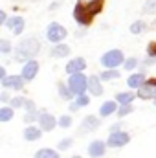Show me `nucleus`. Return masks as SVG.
<instances>
[{
	"mask_svg": "<svg viewBox=\"0 0 156 158\" xmlns=\"http://www.w3.org/2000/svg\"><path fill=\"white\" fill-rule=\"evenodd\" d=\"M40 50V44L35 37H30V39H24L15 50V59L20 61V63H26L30 59H33Z\"/></svg>",
	"mask_w": 156,
	"mask_h": 158,
	"instance_id": "f257e3e1",
	"label": "nucleus"
},
{
	"mask_svg": "<svg viewBox=\"0 0 156 158\" xmlns=\"http://www.w3.org/2000/svg\"><path fill=\"white\" fill-rule=\"evenodd\" d=\"M68 86H70V90H72L76 96H79V94H84V92H86V88H88V77H84L81 72L70 74Z\"/></svg>",
	"mask_w": 156,
	"mask_h": 158,
	"instance_id": "f03ea898",
	"label": "nucleus"
},
{
	"mask_svg": "<svg viewBox=\"0 0 156 158\" xmlns=\"http://www.w3.org/2000/svg\"><path fill=\"white\" fill-rule=\"evenodd\" d=\"M123 63H125V59H123L121 50H110L101 57V64L107 68H116L117 64H123Z\"/></svg>",
	"mask_w": 156,
	"mask_h": 158,
	"instance_id": "7ed1b4c3",
	"label": "nucleus"
},
{
	"mask_svg": "<svg viewBox=\"0 0 156 158\" xmlns=\"http://www.w3.org/2000/svg\"><path fill=\"white\" fill-rule=\"evenodd\" d=\"M138 98H142V99H156V79H147L138 88Z\"/></svg>",
	"mask_w": 156,
	"mask_h": 158,
	"instance_id": "20e7f679",
	"label": "nucleus"
},
{
	"mask_svg": "<svg viewBox=\"0 0 156 158\" xmlns=\"http://www.w3.org/2000/svg\"><path fill=\"white\" fill-rule=\"evenodd\" d=\"M46 37L48 40H51V42H61V40L66 37V30L63 28V26H59L57 22H51L50 26H48V30H46Z\"/></svg>",
	"mask_w": 156,
	"mask_h": 158,
	"instance_id": "39448f33",
	"label": "nucleus"
},
{
	"mask_svg": "<svg viewBox=\"0 0 156 158\" xmlns=\"http://www.w3.org/2000/svg\"><path fill=\"white\" fill-rule=\"evenodd\" d=\"M129 140H130L129 132L114 131V132H110V136H109V140H107V145H110V147H123V145L129 143Z\"/></svg>",
	"mask_w": 156,
	"mask_h": 158,
	"instance_id": "423d86ee",
	"label": "nucleus"
},
{
	"mask_svg": "<svg viewBox=\"0 0 156 158\" xmlns=\"http://www.w3.org/2000/svg\"><path fill=\"white\" fill-rule=\"evenodd\" d=\"M37 72H39V63H37V61L30 59V61H26V63H24V68H22V77L26 79V81H31V79L37 76Z\"/></svg>",
	"mask_w": 156,
	"mask_h": 158,
	"instance_id": "0eeeda50",
	"label": "nucleus"
},
{
	"mask_svg": "<svg viewBox=\"0 0 156 158\" xmlns=\"http://www.w3.org/2000/svg\"><path fill=\"white\" fill-rule=\"evenodd\" d=\"M39 123H40V129H42L44 132H48V131H53V129H55V125H57V119L53 118L51 114L40 112V116H39Z\"/></svg>",
	"mask_w": 156,
	"mask_h": 158,
	"instance_id": "6e6552de",
	"label": "nucleus"
},
{
	"mask_svg": "<svg viewBox=\"0 0 156 158\" xmlns=\"http://www.w3.org/2000/svg\"><path fill=\"white\" fill-rule=\"evenodd\" d=\"M24 81H26V79L22 77V74H20V76H7V77L2 79V85H4V86H11V88H15V90H20V88L24 86Z\"/></svg>",
	"mask_w": 156,
	"mask_h": 158,
	"instance_id": "1a4fd4ad",
	"label": "nucleus"
},
{
	"mask_svg": "<svg viewBox=\"0 0 156 158\" xmlns=\"http://www.w3.org/2000/svg\"><path fill=\"white\" fill-rule=\"evenodd\" d=\"M6 26H7L15 35H20L22 30H24V19H22V17H11V19L6 22Z\"/></svg>",
	"mask_w": 156,
	"mask_h": 158,
	"instance_id": "9d476101",
	"label": "nucleus"
},
{
	"mask_svg": "<svg viewBox=\"0 0 156 158\" xmlns=\"http://www.w3.org/2000/svg\"><path fill=\"white\" fill-rule=\"evenodd\" d=\"M84 68H86V61H84L83 57H76V59H72V61L66 64V72H68V74L83 72Z\"/></svg>",
	"mask_w": 156,
	"mask_h": 158,
	"instance_id": "9b49d317",
	"label": "nucleus"
},
{
	"mask_svg": "<svg viewBox=\"0 0 156 158\" xmlns=\"http://www.w3.org/2000/svg\"><path fill=\"white\" fill-rule=\"evenodd\" d=\"M105 149H107V143H103V142H99V140H96V142H92V143L88 145V153H90L92 158L103 156V155H105Z\"/></svg>",
	"mask_w": 156,
	"mask_h": 158,
	"instance_id": "f8f14e48",
	"label": "nucleus"
},
{
	"mask_svg": "<svg viewBox=\"0 0 156 158\" xmlns=\"http://www.w3.org/2000/svg\"><path fill=\"white\" fill-rule=\"evenodd\" d=\"M88 90H90V94H94V96H101V94H103L101 77H97V76H90V77H88Z\"/></svg>",
	"mask_w": 156,
	"mask_h": 158,
	"instance_id": "ddd939ff",
	"label": "nucleus"
},
{
	"mask_svg": "<svg viewBox=\"0 0 156 158\" xmlns=\"http://www.w3.org/2000/svg\"><path fill=\"white\" fill-rule=\"evenodd\" d=\"M99 127V119L96 118V116H86V118L83 119V123H81V131L83 132H92V131H96Z\"/></svg>",
	"mask_w": 156,
	"mask_h": 158,
	"instance_id": "4468645a",
	"label": "nucleus"
},
{
	"mask_svg": "<svg viewBox=\"0 0 156 158\" xmlns=\"http://www.w3.org/2000/svg\"><path fill=\"white\" fill-rule=\"evenodd\" d=\"M117 112V103L116 101H107V103H103L101 107H99V114L103 116V118H107V116H110V114H114Z\"/></svg>",
	"mask_w": 156,
	"mask_h": 158,
	"instance_id": "2eb2a0df",
	"label": "nucleus"
},
{
	"mask_svg": "<svg viewBox=\"0 0 156 158\" xmlns=\"http://www.w3.org/2000/svg\"><path fill=\"white\" fill-rule=\"evenodd\" d=\"M145 81H147V79H145V76H143V74H132L130 77L127 79V85H129L130 88H140Z\"/></svg>",
	"mask_w": 156,
	"mask_h": 158,
	"instance_id": "dca6fc26",
	"label": "nucleus"
},
{
	"mask_svg": "<svg viewBox=\"0 0 156 158\" xmlns=\"http://www.w3.org/2000/svg\"><path fill=\"white\" fill-rule=\"evenodd\" d=\"M51 55L53 57H66V55H70V48L66 46V44H55L53 48H51Z\"/></svg>",
	"mask_w": 156,
	"mask_h": 158,
	"instance_id": "f3484780",
	"label": "nucleus"
},
{
	"mask_svg": "<svg viewBox=\"0 0 156 158\" xmlns=\"http://www.w3.org/2000/svg\"><path fill=\"white\" fill-rule=\"evenodd\" d=\"M40 132H42V129H40V127L37 129V127H31V125H30V127L24 131V138H26V140L35 142V140H39V138H40Z\"/></svg>",
	"mask_w": 156,
	"mask_h": 158,
	"instance_id": "a211bd4d",
	"label": "nucleus"
},
{
	"mask_svg": "<svg viewBox=\"0 0 156 158\" xmlns=\"http://www.w3.org/2000/svg\"><path fill=\"white\" fill-rule=\"evenodd\" d=\"M59 94H61V98L63 99H72L76 94L70 90V86H66L64 83H59Z\"/></svg>",
	"mask_w": 156,
	"mask_h": 158,
	"instance_id": "6ab92c4d",
	"label": "nucleus"
},
{
	"mask_svg": "<svg viewBox=\"0 0 156 158\" xmlns=\"http://www.w3.org/2000/svg\"><path fill=\"white\" fill-rule=\"evenodd\" d=\"M35 158H59V153H55L53 149H40L35 153Z\"/></svg>",
	"mask_w": 156,
	"mask_h": 158,
	"instance_id": "aec40b11",
	"label": "nucleus"
},
{
	"mask_svg": "<svg viewBox=\"0 0 156 158\" xmlns=\"http://www.w3.org/2000/svg\"><path fill=\"white\" fill-rule=\"evenodd\" d=\"M11 118H13V107H2L0 109V121L6 123V121H9Z\"/></svg>",
	"mask_w": 156,
	"mask_h": 158,
	"instance_id": "412c9836",
	"label": "nucleus"
},
{
	"mask_svg": "<svg viewBox=\"0 0 156 158\" xmlns=\"http://www.w3.org/2000/svg\"><path fill=\"white\" fill-rule=\"evenodd\" d=\"M134 96H138V94H132V92H121V94H117V103H121V105L130 103V101L134 99Z\"/></svg>",
	"mask_w": 156,
	"mask_h": 158,
	"instance_id": "4be33fe9",
	"label": "nucleus"
},
{
	"mask_svg": "<svg viewBox=\"0 0 156 158\" xmlns=\"http://www.w3.org/2000/svg\"><path fill=\"white\" fill-rule=\"evenodd\" d=\"M101 79H103V81H112V79H119V72H117L116 68H109L107 72H103V74H101Z\"/></svg>",
	"mask_w": 156,
	"mask_h": 158,
	"instance_id": "5701e85b",
	"label": "nucleus"
},
{
	"mask_svg": "<svg viewBox=\"0 0 156 158\" xmlns=\"http://www.w3.org/2000/svg\"><path fill=\"white\" fill-rule=\"evenodd\" d=\"M145 28H147V26H145V22H143V20H136V22H134V24L130 26V31H132V33L136 35V33H142V31H143Z\"/></svg>",
	"mask_w": 156,
	"mask_h": 158,
	"instance_id": "b1692460",
	"label": "nucleus"
},
{
	"mask_svg": "<svg viewBox=\"0 0 156 158\" xmlns=\"http://www.w3.org/2000/svg\"><path fill=\"white\" fill-rule=\"evenodd\" d=\"M134 110V107L130 105V103H125V105H121L119 109H117V116L121 118V116H127V114H130Z\"/></svg>",
	"mask_w": 156,
	"mask_h": 158,
	"instance_id": "393cba45",
	"label": "nucleus"
},
{
	"mask_svg": "<svg viewBox=\"0 0 156 158\" xmlns=\"http://www.w3.org/2000/svg\"><path fill=\"white\" fill-rule=\"evenodd\" d=\"M39 112H37V110H28V112H26V116H24V121H26V123H33V121H35V119H39Z\"/></svg>",
	"mask_w": 156,
	"mask_h": 158,
	"instance_id": "a878e982",
	"label": "nucleus"
},
{
	"mask_svg": "<svg viewBox=\"0 0 156 158\" xmlns=\"http://www.w3.org/2000/svg\"><path fill=\"white\" fill-rule=\"evenodd\" d=\"M123 66H125V70H132V68L138 66V59H136V57H129V59H125Z\"/></svg>",
	"mask_w": 156,
	"mask_h": 158,
	"instance_id": "bb28decb",
	"label": "nucleus"
},
{
	"mask_svg": "<svg viewBox=\"0 0 156 158\" xmlns=\"http://www.w3.org/2000/svg\"><path fill=\"white\" fill-rule=\"evenodd\" d=\"M143 11L145 13H156V0H145Z\"/></svg>",
	"mask_w": 156,
	"mask_h": 158,
	"instance_id": "cd10ccee",
	"label": "nucleus"
},
{
	"mask_svg": "<svg viewBox=\"0 0 156 158\" xmlns=\"http://www.w3.org/2000/svg\"><path fill=\"white\" fill-rule=\"evenodd\" d=\"M0 52L2 53H9L11 52V42L7 39H0Z\"/></svg>",
	"mask_w": 156,
	"mask_h": 158,
	"instance_id": "c85d7f7f",
	"label": "nucleus"
},
{
	"mask_svg": "<svg viewBox=\"0 0 156 158\" xmlns=\"http://www.w3.org/2000/svg\"><path fill=\"white\" fill-rule=\"evenodd\" d=\"M77 6H103V0H77Z\"/></svg>",
	"mask_w": 156,
	"mask_h": 158,
	"instance_id": "c756f323",
	"label": "nucleus"
},
{
	"mask_svg": "<svg viewBox=\"0 0 156 158\" xmlns=\"http://www.w3.org/2000/svg\"><path fill=\"white\" fill-rule=\"evenodd\" d=\"M72 142H74V138H64V140H61V142H59V151L68 149V147L72 145Z\"/></svg>",
	"mask_w": 156,
	"mask_h": 158,
	"instance_id": "7c9ffc66",
	"label": "nucleus"
},
{
	"mask_svg": "<svg viewBox=\"0 0 156 158\" xmlns=\"http://www.w3.org/2000/svg\"><path fill=\"white\" fill-rule=\"evenodd\" d=\"M59 125H61L63 129H68V127L72 125V118H70V116H61V118H59Z\"/></svg>",
	"mask_w": 156,
	"mask_h": 158,
	"instance_id": "2f4dec72",
	"label": "nucleus"
},
{
	"mask_svg": "<svg viewBox=\"0 0 156 158\" xmlns=\"http://www.w3.org/2000/svg\"><path fill=\"white\" fill-rule=\"evenodd\" d=\"M77 99H76V103H77L79 107H84V105H88V96H84V94H79L76 96Z\"/></svg>",
	"mask_w": 156,
	"mask_h": 158,
	"instance_id": "473e14b6",
	"label": "nucleus"
},
{
	"mask_svg": "<svg viewBox=\"0 0 156 158\" xmlns=\"http://www.w3.org/2000/svg\"><path fill=\"white\" fill-rule=\"evenodd\" d=\"M24 101H26L24 98H13V99H11V107H13V109H18V107L24 105Z\"/></svg>",
	"mask_w": 156,
	"mask_h": 158,
	"instance_id": "72a5a7b5",
	"label": "nucleus"
},
{
	"mask_svg": "<svg viewBox=\"0 0 156 158\" xmlns=\"http://www.w3.org/2000/svg\"><path fill=\"white\" fill-rule=\"evenodd\" d=\"M147 53H149L151 57H156V42H151V44L147 46Z\"/></svg>",
	"mask_w": 156,
	"mask_h": 158,
	"instance_id": "f704fd0d",
	"label": "nucleus"
},
{
	"mask_svg": "<svg viewBox=\"0 0 156 158\" xmlns=\"http://www.w3.org/2000/svg\"><path fill=\"white\" fill-rule=\"evenodd\" d=\"M24 107H26V110H37V109H35V103H33L31 99H26V101H24Z\"/></svg>",
	"mask_w": 156,
	"mask_h": 158,
	"instance_id": "c9c22d12",
	"label": "nucleus"
},
{
	"mask_svg": "<svg viewBox=\"0 0 156 158\" xmlns=\"http://www.w3.org/2000/svg\"><path fill=\"white\" fill-rule=\"evenodd\" d=\"M0 22H2V24L7 22V15H6V11H0Z\"/></svg>",
	"mask_w": 156,
	"mask_h": 158,
	"instance_id": "e433bc0d",
	"label": "nucleus"
},
{
	"mask_svg": "<svg viewBox=\"0 0 156 158\" xmlns=\"http://www.w3.org/2000/svg\"><path fill=\"white\" fill-rule=\"evenodd\" d=\"M0 98H2V101H9V94H7V92H2Z\"/></svg>",
	"mask_w": 156,
	"mask_h": 158,
	"instance_id": "4c0bfd02",
	"label": "nucleus"
},
{
	"mask_svg": "<svg viewBox=\"0 0 156 158\" xmlns=\"http://www.w3.org/2000/svg\"><path fill=\"white\" fill-rule=\"evenodd\" d=\"M79 109V105L77 103H76V101H74V103H72V105H70V110H72V112H74V110H77Z\"/></svg>",
	"mask_w": 156,
	"mask_h": 158,
	"instance_id": "58836bf2",
	"label": "nucleus"
},
{
	"mask_svg": "<svg viewBox=\"0 0 156 158\" xmlns=\"http://www.w3.org/2000/svg\"><path fill=\"white\" fill-rule=\"evenodd\" d=\"M4 77H7V76H6V70H4V68H0V79H4Z\"/></svg>",
	"mask_w": 156,
	"mask_h": 158,
	"instance_id": "ea45409f",
	"label": "nucleus"
},
{
	"mask_svg": "<svg viewBox=\"0 0 156 158\" xmlns=\"http://www.w3.org/2000/svg\"><path fill=\"white\" fill-rule=\"evenodd\" d=\"M119 129H121V125H119V123H116V125H112V132H114V131H119Z\"/></svg>",
	"mask_w": 156,
	"mask_h": 158,
	"instance_id": "a19ab883",
	"label": "nucleus"
},
{
	"mask_svg": "<svg viewBox=\"0 0 156 158\" xmlns=\"http://www.w3.org/2000/svg\"><path fill=\"white\" fill-rule=\"evenodd\" d=\"M72 158H81V156H72Z\"/></svg>",
	"mask_w": 156,
	"mask_h": 158,
	"instance_id": "79ce46f5",
	"label": "nucleus"
},
{
	"mask_svg": "<svg viewBox=\"0 0 156 158\" xmlns=\"http://www.w3.org/2000/svg\"><path fill=\"white\" fill-rule=\"evenodd\" d=\"M154 105H156V99H154Z\"/></svg>",
	"mask_w": 156,
	"mask_h": 158,
	"instance_id": "37998d69",
	"label": "nucleus"
},
{
	"mask_svg": "<svg viewBox=\"0 0 156 158\" xmlns=\"http://www.w3.org/2000/svg\"><path fill=\"white\" fill-rule=\"evenodd\" d=\"M154 26H156V20H154Z\"/></svg>",
	"mask_w": 156,
	"mask_h": 158,
	"instance_id": "c03bdc74",
	"label": "nucleus"
}]
</instances>
